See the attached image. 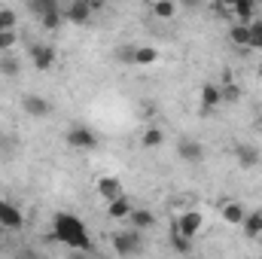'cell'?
<instances>
[{
  "instance_id": "484cf974",
  "label": "cell",
  "mask_w": 262,
  "mask_h": 259,
  "mask_svg": "<svg viewBox=\"0 0 262 259\" xmlns=\"http://www.w3.org/2000/svg\"><path fill=\"white\" fill-rule=\"evenodd\" d=\"M192 238H186V235H180L177 229H174V235H171V244H174V250H180V253H189L192 250V244H189Z\"/></svg>"
},
{
  "instance_id": "44dd1931",
  "label": "cell",
  "mask_w": 262,
  "mask_h": 259,
  "mask_svg": "<svg viewBox=\"0 0 262 259\" xmlns=\"http://www.w3.org/2000/svg\"><path fill=\"white\" fill-rule=\"evenodd\" d=\"M64 21H67V18H64V9H61V6H58V9H52V12H46V15L40 18V25H43L46 31H58Z\"/></svg>"
},
{
  "instance_id": "d4e9b609",
  "label": "cell",
  "mask_w": 262,
  "mask_h": 259,
  "mask_svg": "<svg viewBox=\"0 0 262 259\" xmlns=\"http://www.w3.org/2000/svg\"><path fill=\"white\" fill-rule=\"evenodd\" d=\"M247 31H250V49H262V21L259 18H253L250 25H247Z\"/></svg>"
},
{
  "instance_id": "3957f363",
  "label": "cell",
  "mask_w": 262,
  "mask_h": 259,
  "mask_svg": "<svg viewBox=\"0 0 262 259\" xmlns=\"http://www.w3.org/2000/svg\"><path fill=\"white\" fill-rule=\"evenodd\" d=\"M64 140H67V146H73V149H95L98 146V134L89 125H70Z\"/></svg>"
},
{
  "instance_id": "8992f818",
  "label": "cell",
  "mask_w": 262,
  "mask_h": 259,
  "mask_svg": "<svg viewBox=\"0 0 262 259\" xmlns=\"http://www.w3.org/2000/svg\"><path fill=\"white\" fill-rule=\"evenodd\" d=\"M177 156H180V162H186V165H198V162L204 159V146H201L198 140H192V137H180Z\"/></svg>"
},
{
  "instance_id": "4fadbf2b",
  "label": "cell",
  "mask_w": 262,
  "mask_h": 259,
  "mask_svg": "<svg viewBox=\"0 0 262 259\" xmlns=\"http://www.w3.org/2000/svg\"><path fill=\"white\" fill-rule=\"evenodd\" d=\"M241 229L247 238H259L262 235V210H247L241 220Z\"/></svg>"
},
{
  "instance_id": "8fae6325",
  "label": "cell",
  "mask_w": 262,
  "mask_h": 259,
  "mask_svg": "<svg viewBox=\"0 0 262 259\" xmlns=\"http://www.w3.org/2000/svg\"><path fill=\"white\" fill-rule=\"evenodd\" d=\"M259 149H256V146H250V143H238V146H235V162H238V165H241V168H247V171H250V168H256V165H259Z\"/></svg>"
},
{
  "instance_id": "5bb4252c",
  "label": "cell",
  "mask_w": 262,
  "mask_h": 259,
  "mask_svg": "<svg viewBox=\"0 0 262 259\" xmlns=\"http://www.w3.org/2000/svg\"><path fill=\"white\" fill-rule=\"evenodd\" d=\"M128 223H131V229H137V232H146V229H152V226H156V217H152L149 210H137V207H131Z\"/></svg>"
},
{
  "instance_id": "30bf717a",
  "label": "cell",
  "mask_w": 262,
  "mask_h": 259,
  "mask_svg": "<svg viewBox=\"0 0 262 259\" xmlns=\"http://www.w3.org/2000/svg\"><path fill=\"white\" fill-rule=\"evenodd\" d=\"M0 223H3V229H12V232H18V229L25 226V217H21V210H18L15 204H9V201H0Z\"/></svg>"
},
{
  "instance_id": "7c38bea8",
  "label": "cell",
  "mask_w": 262,
  "mask_h": 259,
  "mask_svg": "<svg viewBox=\"0 0 262 259\" xmlns=\"http://www.w3.org/2000/svg\"><path fill=\"white\" fill-rule=\"evenodd\" d=\"M131 207H134V204H131L128 195H116V198L107 201V217H110V220H128Z\"/></svg>"
},
{
  "instance_id": "d590c367",
  "label": "cell",
  "mask_w": 262,
  "mask_h": 259,
  "mask_svg": "<svg viewBox=\"0 0 262 259\" xmlns=\"http://www.w3.org/2000/svg\"><path fill=\"white\" fill-rule=\"evenodd\" d=\"M149 3H152V0H149Z\"/></svg>"
},
{
  "instance_id": "83f0119b",
  "label": "cell",
  "mask_w": 262,
  "mask_h": 259,
  "mask_svg": "<svg viewBox=\"0 0 262 259\" xmlns=\"http://www.w3.org/2000/svg\"><path fill=\"white\" fill-rule=\"evenodd\" d=\"M0 73H6V76H15V73H18V61H15L12 55H3V58H0Z\"/></svg>"
},
{
  "instance_id": "7402d4cb",
  "label": "cell",
  "mask_w": 262,
  "mask_h": 259,
  "mask_svg": "<svg viewBox=\"0 0 262 259\" xmlns=\"http://www.w3.org/2000/svg\"><path fill=\"white\" fill-rule=\"evenodd\" d=\"M229 40H232L235 46H247V43H250V31H247V25H244V21L232 25V28H229Z\"/></svg>"
},
{
  "instance_id": "f546056e",
  "label": "cell",
  "mask_w": 262,
  "mask_h": 259,
  "mask_svg": "<svg viewBox=\"0 0 262 259\" xmlns=\"http://www.w3.org/2000/svg\"><path fill=\"white\" fill-rule=\"evenodd\" d=\"M119 61H122V64H134V49H131V46H122V49H119Z\"/></svg>"
},
{
  "instance_id": "ba28073f",
  "label": "cell",
  "mask_w": 262,
  "mask_h": 259,
  "mask_svg": "<svg viewBox=\"0 0 262 259\" xmlns=\"http://www.w3.org/2000/svg\"><path fill=\"white\" fill-rule=\"evenodd\" d=\"M92 3L89 0H70L67 3V9H64V18L70 21V25H85L89 18H92Z\"/></svg>"
},
{
  "instance_id": "277c9868",
  "label": "cell",
  "mask_w": 262,
  "mask_h": 259,
  "mask_svg": "<svg viewBox=\"0 0 262 259\" xmlns=\"http://www.w3.org/2000/svg\"><path fill=\"white\" fill-rule=\"evenodd\" d=\"M31 61H34L37 70H43V73H46V70H52V67H55L58 52H55L49 43H34V46H31Z\"/></svg>"
},
{
  "instance_id": "e0dca14e",
  "label": "cell",
  "mask_w": 262,
  "mask_h": 259,
  "mask_svg": "<svg viewBox=\"0 0 262 259\" xmlns=\"http://www.w3.org/2000/svg\"><path fill=\"white\" fill-rule=\"evenodd\" d=\"M152 15L162 18V21L174 18L177 15V0H152Z\"/></svg>"
},
{
  "instance_id": "603a6c76",
  "label": "cell",
  "mask_w": 262,
  "mask_h": 259,
  "mask_svg": "<svg viewBox=\"0 0 262 259\" xmlns=\"http://www.w3.org/2000/svg\"><path fill=\"white\" fill-rule=\"evenodd\" d=\"M162 140H165V131L152 125V128H146V131H143V137H140V146L152 149V146H162Z\"/></svg>"
},
{
  "instance_id": "cb8c5ba5",
  "label": "cell",
  "mask_w": 262,
  "mask_h": 259,
  "mask_svg": "<svg viewBox=\"0 0 262 259\" xmlns=\"http://www.w3.org/2000/svg\"><path fill=\"white\" fill-rule=\"evenodd\" d=\"M28 9L37 15V18H43L46 12H52V9H58V0H28Z\"/></svg>"
},
{
  "instance_id": "7a4b0ae2",
  "label": "cell",
  "mask_w": 262,
  "mask_h": 259,
  "mask_svg": "<svg viewBox=\"0 0 262 259\" xmlns=\"http://www.w3.org/2000/svg\"><path fill=\"white\" fill-rule=\"evenodd\" d=\"M143 241H140V232L137 229H125V232H113V250L119 256H134L140 253Z\"/></svg>"
},
{
  "instance_id": "4316f807",
  "label": "cell",
  "mask_w": 262,
  "mask_h": 259,
  "mask_svg": "<svg viewBox=\"0 0 262 259\" xmlns=\"http://www.w3.org/2000/svg\"><path fill=\"white\" fill-rule=\"evenodd\" d=\"M12 46H15V28L0 31V52H9Z\"/></svg>"
},
{
  "instance_id": "9a60e30c",
  "label": "cell",
  "mask_w": 262,
  "mask_h": 259,
  "mask_svg": "<svg viewBox=\"0 0 262 259\" xmlns=\"http://www.w3.org/2000/svg\"><path fill=\"white\" fill-rule=\"evenodd\" d=\"M98 195H101L104 201L122 195V183H119V177H101V180H98Z\"/></svg>"
},
{
  "instance_id": "ffe728a7",
  "label": "cell",
  "mask_w": 262,
  "mask_h": 259,
  "mask_svg": "<svg viewBox=\"0 0 262 259\" xmlns=\"http://www.w3.org/2000/svg\"><path fill=\"white\" fill-rule=\"evenodd\" d=\"M220 95H223V104H238L241 101V85L232 82V76H226V82L220 85Z\"/></svg>"
},
{
  "instance_id": "ac0fdd59",
  "label": "cell",
  "mask_w": 262,
  "mask_h": 259,
  "mask_svg": "<svg viewBox=\"0 0 262 259\" xmlns=\"http://www.w3.org/2000/svg\"><path fill=\"white\" fill-rule=\"evenodd\" d=\"M156 61H159V49L156 46H137L134 49V64L149 67V64H156Z\"/></svg>"
},
{
  "instance_id": "9c48e42d",
  "label": "cell",
  "mask_w": 262,
  "mask_h": 259,
  "mask_svg": "<svg viewBox=\"0 0 262 259\" xmlns=\"http://www.w3.org/2000/svg\"><path fill=\"white\" fill-rule=\"evenodd\" d=\"M201 229H204V217H201L198 210H186V213L180 217V223H177V232L186 235V238H195Z\"/></svg>"
},
{
  "instance_id": "4dcf8cb0",
  "label": "cell",
  "mask_w": 262,
  "mask_h": 259,
  "mask_svg": "<svg viewBox=\"0 0 262 259\" xmlns=\"http://www.w3.org/2000/svg\"><path fill=\"white\" fill-rule=\"evenodd\" d=\"M177 3H180L183 9H198V6H201L204 0H177Z\"/></svg>"
},
{
  "instance_id": "52a82bcc",
  "label": "cell",
  "mask_w": 262,
  "mask_h": 259,
  "mask_svg": "<svg viewBox=\"0 0 262 259\" xmlns=\"http://www.w3.org/2000/svg\"><path fill=\"white\" fill-rule=\"evenodd\" d=\"M21 110H25L28 116H34V119H46V116L52 113V104H49L46 98H40V95H25V98H21Z\"/></svg>"
},
{
  "instance_id": "d6a6232c",
  "label": "cell",
  "mask_w": 262,
  "mask_h": 259,
  "mask_svg": "<svg viewBox=\"0 0 262 259\" xmlns=\"http://www.w3.org/2000/svg\"><path fill=\"white\" fill-rule=\"evenodd\" d=\"M220 3H223V6H229V9H232V6H235V3H238V0H220Z\"/></svg>"
},
{
  "instance_id": "d6986e66",
  "label": "cell",
  "mask_w": 262,
  "mask_h": 259,
  "mask_svg": "<svg viewBox=\"0 0 262 259\" xmlns=\"http://www.w3.org/2000/svg\"><path fill=\"white\" fill-rule=\"evenodd\" d=\"M253 9H256V0H238V3L232 6L235 18H238V21H244V25H250V21H253Z\"/></svg>"
},
{
  "instance_id": "5b68a950",
  "label": "cell",
  "mask_w": 262,
  "mask_h": 259,
  "mask_svg": "<svg viewBox=\"0 0 262 259\" xmlns=\"http://www.w3.org/2000/svg\"><path fill=\"white\" fill-rule=\"evenodd\" d=\"M198 101H201V113L210 116L220 104H223V95H220V85L216 82H204L201 92H198Z\"/></svg>"
},
{
  "instance_id": "e575fe53",
  "label": "cell",
  "mask_w": 262,
  "mask_h": 259,
  "mask_svg": "<svg viewBox=\"0 0 262 259\" xmlns=\"http://www.w3.org/2000/svg\"><path fill=\"white\" fill-rule=\"evenodd\" d=\"M0 31H6V28H0Z\"/></svg>"
},
{
  "instance_id": "f1b7e54d",
  "label": "cell",
  "mask_w": 262,
  "mask_h": 259,
  "mask_svg": "<svg viewBox=\"0 0 262 259\" xmlns=\"http://www.w3.org/2000/svg\"><path fill=\"white\" fill-rule=\"evenodd\" d=\"M0 28H15V12L12 9H0Z\"/></svg>"
},
{
  "instance_id": "836d02e7",
  "label": "cell",
  "mask_w": 262,
  "mask_h": 259,
  "mask_svg": "<svg viewBox=\"0 0 262 259\" xmlns=\"http://www.w3.org/2000/svg\"><path fill=\"white\" fill-rule=\"evenodd\" d=\"M0 238H3V223H0Z\"/></svg>"
},
{
  "instance_id": "2e32d148",
  "label": "cell",
  "mask_w": 262,
  "mask_h": 259,
  "mask_svg": "<svg viewBox=\"0 0 262 259\" xmlns=\"http://www.w3.org/2000/svg\"><path fill=\"white\" fill-rule=\"evenodd\" d=\"M220 213H223V220H226V223L241 226V220H244V213H247V210H244V204H238V201H226Z\"/></svg>"
},
{
  "instance_id": "1f68e13d",
  "label": "cell",
  "mask_w": 262,
  "mask_h": 259,
  "mask_svg": "<svg viewBox=\"0 0 262 259\" xmlns=\"http://www.w3.org/2000/svg\"><path fill=\"white\" fill-rule=\"evenodd\" d=\"M89 3H92V9H101V6H104L107 0H89Z\"/></svg>"
},
{
  "instance_id": "6da1fadb",
  "label": "cell",
  "mask_w": 262,
  "mask_h": 259,
  "mask_svg": "<svg viewBox=\"0 0 262 259\" xmlns=\"http://www.w3.org/2000/svg\"><path fill=\"white\" fill-rule=\"evenodd\" d=\"M52 226H55V238L64 241L67 247H73V250H92L89 229H85V223L76 220L73 213H55Z\"/></svg>"
}]
</instances>
